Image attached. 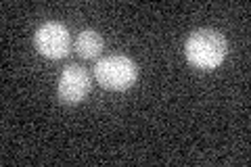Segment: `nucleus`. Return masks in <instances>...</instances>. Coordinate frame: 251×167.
Returning a JSON list of instances; mask_svg holds the SVG:
<instances>
[{"instance_id":"nucleus-2","label":"nucleus","mask_w":251,"mask_h":167,"mask_svg":"<svg viewBox=\"0 0 251 167\" xmlns=\"http://www.w3.org/2000/svg\"><path fill=\"white\" fill-rule=\"evenodd\" d=\"M138 77V67L126 54H109L97 61L94 79L107 90H128Z\"/></svg>"},{"instance_id":"nucleus-1","label":"nucleus","mask_w":251,"mask_h":167,"mask_svg":"<svg viewBox=\"0 0 251 167\" xmlns=\"http://www.w3.org/2000/svg\"><path fill=\"white\" fill-rule=\"evenodd\" d=\"M184 54L193 67L209 71L222 65V61L228 54V42H226V36L220 34L218 29H209V27L195 29L186 38Z\"/></svg>"},{"instance_id":"nucleus-5","label":"nucleus","mask_w":251,"mask_h":167,"mask_svg":"<svg viewBox=\"0 0 251 167\" xmlns=\"http://www.w3.org/2000/svg\"><path fill=\"white\" fill-rule=\"evenodd\" d=\"M103 50V38L94 29H82L75 38V52L82 59H97Z\"/></svg>"},{"instance_id":"nucleus-4","label":"nucleus","mask_w":251,"mask_h":167,"mask_svg":"<svg viewBox=\"0 0 251 167\" xmlns=\"http://www.w3.org/2000/svg\"><path fill=\"white\" fill-rule=\"evenodd\" d=\"M90 86H92V77L88 73V69L72 63V65H67L59 75L57 96L61 102H65V105H77V102H82L88 96Z\"/></svg>"},{"instance_id":"nucleus-3","label":"nucleus","mask_w":251,"mask_h":167,"mask_svg":"<svg viewBox=\"0 0 251 167\" xmlns=\"http://www.w3.org/2000/svg\"><path fill=\"white\" fill-rule=\"evenodd\" d=\"M38 52L46 59H63L72 50V34L59 21H46L36 29L34 36Z\"/></svg>"}]
</instances>
